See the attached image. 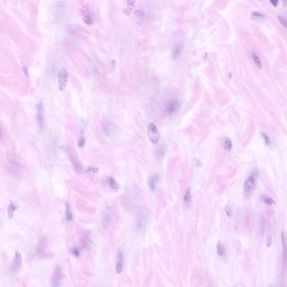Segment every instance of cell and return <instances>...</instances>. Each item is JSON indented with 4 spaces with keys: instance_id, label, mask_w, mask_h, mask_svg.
<instances>
[{
    "instance_id": "6da1fadb",
    "label": "cell",
    "mask_w": 287,
    "mask_h": 287,
    "mask_svg": "<svg viewBox=\"0 0 287 287\" xmlns=\"http://www.w3.org/2000/svg\"><path fill=\"white\" fill-rule=\"evenodd\" d=\"M147 131L151 142L154 145L157 144L160 138V134L156 124L154 123H149L147 125Z\"/></svg>"
},
{
    "instance_id": "7a4b0ae2",
    "label": "cell",
    "mask_w": 287,
    "mask_h": 287,
    "mask_svg": "<svg viewBox=\"0 0 287 287\" xmlns=\"http://www.w3.org/2000/svg\"><path fill=\"white\" fill-rule=\"evenodd\" d=\"M256 187L255 176L250 175L245 180L244 183V191L246 197L250 196Z\"/></svg>"
},
{
    "instance_id": "3957f363",
    "label": "cell",
    "mask_w": 287,
    "mask_h": 287,
    "mask_svg": "<svg viewBox=\"0 0 287 287\" xmlns=\"http://www.w3.org/2000/svg\"><path fill=\"white\" fill-rule=\"evenodd\" d=\"M69 76V72L66 69L62 68L59 70L58 74L59 87L61 92L64 91L66 87Z\"/></svg>"
},
{
    "instance_id": "277c9868",
    "label": "cell",
    "mask_w": 287,
    "mask_h": 287,
    "mask_svg": "<svg viewBox=\"0 0 287 287\" xmlns=\"http://www.w3.org/2000/svg\"><path fill=\"white\" fill-rule=\"evenodd\" d=\"M180 108V102L177 99H171L168 100L165 105L166 113L169 116H172L176 113Z\"/></svg>"
},
{
    "instance_id": "5b68a950",
    "label": "cell",
    "mask_w": 287,
    "mask_h": 287,
    "mask_svg": "<svg viewBox=\"0 0 287 287\" xmlns=\"http://www.w3.org/2000/svg\"><path fill=\"white\" fill-rule=\"evenodd\" d=\"M23 265V259L19 251H17L15 253V258L12 262L11 267V272L13 274H16L21 270Z\"/></svg>"
},
{
    "instance_id": "8992f818",
    "label": "cell",
    "mask_w": 287,
    "mask_h": 287,
    "mask_svg": "<svg viewBox=\"0 0 287 287\" xmlns=\"http://www.w3.org/2000/svg\"><path fill=\"white\" fill-rule=\"evenodd\" d=\"M37 113H36V120L38 124V126L41 131L43 130L44 123V118L43 105L42 103H39L37 105Z\"/></svg>"
},
{
    "instance_id": "52a82bcc",
    "label": "cell",
    "mask_w": 287,
    "mask_h": 287,
    "mask_svg": "<svg viewBox=\"0 0 287 287\" xmlns=\"http://www.w3.org/2000/svg\"><path fill=\"white\" fill-rule=\"evenodd\" d=\"M65 13H66V10L64 4H63L62 2L57 3L55 5L54 9V15H55V17L56 19L61 20L62 19H63L65 17Z\"/></svg>"
},
{
    "instance_id": "ba28073f",
    "label": "cell",
    "mask_w": 287,
    "mask_h": 287,
    "mask_svg": "<svg viewBox=\"0 0 287 287\" xmlns=\"http://www.w3.org/2000/svg\"><path fill=\"white\" fill-rule=\"evenodd\" d=\"M62 279V274L61 273V268L59 266H57L53 273L52 283L53 287H59L60 286Z\"/></svg>"
},
{
    "instance_id": "9c48e42d",
    "label": "cell",
    "mask_w": 287,
    "mask_h": 287,
    "mask_svg": "<svg viewBox=\"0 0 287 287\" xmlns=\"http://www.w3.org/2000/svg\"><path fill=\"white\" fill-rule=\"evenodd\" d=\"M166 145L163 144H160L156 148L154 151V155L157 160H161L164 158L166 153Z\"/></svg>"
},
{
    "instance_id": "30bf717a",
    "label": "cell",
    "mask_w": 287,
    "mask_h": 287,
    "mask_svg": "<svg viewBox=\"0 0 287 287\" xmlns=\"http://www.w3.org/2000/svg\"><path fill=\"white\" fill-rule=\"evenodd\" d=\"M123 269V256L122 252L120 250L117 255V263H116V272L117 274H121Z\"/></svg>"
},
{
    "instance_id": "8fae6325",
    "label": "cell",
    "mask_w": 287,
    "mask_h": 287,
    "mask_svg": "<svg viewBox=\"0 0 287 287\" xmlns=\"http://www.w3.org/2000/svg\"><path fill=\"white\" fill-rule=\"evenodd\" d=\"M81 11H82L83 14L84 15L83 21H84V23L88 25H92L93 23L94 20H93V18L91 13L89 11V10H87V8L85 6L83 7V8L81 9Z\"/></svg>"
},
{
    "instance_id": "7c38bea8",
    "label": "cell",
    "mask_w": 287,
    "mask_h": 287,
    "mask_svg": "<svg viewBox=\"0 0 287 287\" xmlns=\"http://www.w3.org/2000/svg\"><path fill=\"white\" fill-rule=\"evenodd\" d=\"M159 176L158 173H155L151 176L148 181V184L150 189L152 191H155L157 189V183L158 182Z\"/></svg>"
},
{
    "instance_id": "4fadbf2b",
    "label": "cell",
    "mask_w": 287,
    "mask_h": 287,
    "mask_svg": "<svg viewBox=\"0 0 287 287\" xmlns=\"http://www.w3.org/2000/svg\"><path fill=\"white\" fill-rule=\"evenodd\" d=\"M112 213L109 208H107L104 211L103 217V224L105 228H107L111 223Z\"/></svg>"
},
{
    "instance_id": "5bb4252c",
    "label": "cell",
    "mask_w": 287,
    "mask_h": 287,
    "mask_svg": "<svg viewBox=\"0 0 287 287\" xmlns=\"http://www.w3.org/2000/svg\"><path fill=\"white\" fill-rule=\"evenodd\" d=\"M18 209V206L12 201H10L9 205L8 206V214L10 219L13 217V215L16 210Z\"/></svg>"
},
{
    "instance_id": "9a60e30c",
    "label": "cell",
    "mask_w": 287,
    "mask_h": 287,
    "mask_svg": "<svg viewBox=\"0 0 287 287\" xmlns=\"http://www.w3.org/2000/svg\"><path fill=\"white\" fill-rule=\"evenodd\" d=\"M265 16L258 11H253L251 15V19L254 21H261L265 19Z\"/></svg>"
},
{
    "instance_id": "2e32d148",
    "label": "cell",
    "mask_w": 287,
    "mask_h": 287,
    "mask_svg": "<svg viewBox=\"0 0 287 287\" xmlns=\"http://www.w3.org/2000/svg\"><path fill=\"white\" fill-rule=\"evenodd\" d=\"M45 247H46V243L45 240L42 239L40 242V244L38 246L37 248V252L39 255H43L45 251Z\"/></svg>"
},
{
    "instance_id": "e0dca14e",
    "label": "cell",
    "mask_w": 287,
    "mask_h": 287,
    "mask_svg": "<svg viewBox=\"0 0 287 287\" xmlns=\"http://www.w3.org/2000/svg\"><path fill=\"white\" fill-rule=\"evenodd\" d=\"M217 252L218 254V255L220 256H223L225 255V247L223 244L220 242L219 241L217 242Z\"/></svg>"
},
{
    "instance_id": "ac0fdd59",
    "label": "cell",
    "mask_w": 287,
    "mask_h": 287,
    "mask_svg": "<svg viewBox=\"0 0 287 287\" xmlns=\"http://www.w3.org/2000/svg\"><path fill=\"white\" fill-rule=\"evenodd\" d=\"M261 198H262V199L263 200V201L265 204H266L268 205L271 206V205H273L275 204V201L273 200L272 198H271L269 196H268L266 194H264Z\"/></svg>"
},
{
    "instance_id": "d6986e66",
    "label": "cell",
    "mask_w": 287,
    "mask_h": 287,
    "mask_svg": "<svg viewBox=\"0 0 287 287\" xmlns=\"http://www.w3.org/2000/svg\"><path fill=\"white\" fill-rule=\"evenodd\" d=\"M182 47L181 45H176L174 47V50H173V52H172L173 58L174 59H176L177 58H178L180 56L181 53L182 52Z\"/></svg>"
},
{
    "instance_id": "ffe728a7",
    "label": "cell",
    "mask_w": 287,
    "mask_h": 287,
    "mask_svg": "<svg viewBox=\"0 0 287 287\" xmlns=\"http://www.w3.org/2000/svg\"><path fill=\"white\" fill-rule=\"evenodd\" d=\"M66 217L68 221H71L73 218L71 211V206L68 202L66 203Z\"/></svg>"
},
{
    "instance_id": "44dd1931",
    "label": "cell",
    "mask_w": 287,
    "mask_h": 287,
    "mask_svg": "<svg viewBox=\"0 0 287 287\" xmlns=\"http://www.w3.org/2000/svg\"><path fill=\"white\" fill-rule=\"evenodd\" d=\"M183 200L186 204H190L191 200V190L190 189H187L186 192H185V195L183 197Z\"/></svg>"
},
{
    "instance_id": "7402d4cb",
    "label": "cell",
    "mask_w": 287,
    "mask_h": 287,
    "mask_svg": "<svg viewBox=\"0 0 287 287\" xmlns=\"http://www.w3.org/2000/svg\"><path fill=\"white\" fill-rule=\"evenodd\" d=\"M224 145L225 149L226 150V151L228 152H230L231 149H232V141L230 139H229L228 138H226L224 139Z\"/></svg>"
},
{
    "instance_id": "603a6c76",
    "label": "cell",
    "mask_w": 287,
    "mask_h": 287,
    "mask_svg": "<svg viewBox=\"0 0 287 287\" xmlns=\"http://www.w3.org/2000/svg\"><path fill=\"white\" fill-rule=\"evenodd\" d=\"M281 240H282V244H283V251H284V259L285 261V265L286 264V258H287V255H286V240H285V235L283 231L281 232Z\"/></svg>"
},
{
    "instance_id": "cb8c5ba5",
    "label": "cell",
    "mask_w": 287,
    "mask_h": 287,
    "mask_svg": "<svg viewBox=\"0 0 287 287\" xmlns=\"http://www.w3.org/2000/svg\"><path fill=\"white\" fill-rule=\"evenodd\" d=\"M224 211L226 213V215L228 217H231V216L232 215V208H231V203L229 201L226 203V204L224 207Z\"/></svg>"
},
{
    "instance_id": "d4e9b609",
    "label": "cell",
    "mask_w": 287,
    "mask_h": 287,
    "mask_svg": "<svg viewBox=\"0 0 287 287\" xmlns=\"http://www.w3.org/2000/svg\"><path fill=\"white\" fill-rule=\"evenodd\" d=\"M109 183L110 187L113 190H116L118 188V184L117 183L116 181L114 180V179L112 177H110L109 178Z\"/></svg>"
},
{
    "instance_id": "484cf974",
    "label": "cell",
    "mask_w": 287,
    "mask_h": 287,
    "mask_svg": "<svg viewBox=\"0 0 287 287\" xmlns=\"http://www.w3.org/2000/svg\"><path fill=\"white\" fill-rule=\"evenodd\" d=\"M252 57H253V61L255 62V64L256 65V66L260 69H262V65H261V61L260 60V59H259V57L257 56L256 54L253 53L252 54Z\"/></svg>"
},
{
    "instance_id": "4316f807",
    "label": "cell",
    "mask_w": 287,
    "mask_h": 287,
    "mask_svg": "<svg viewBox=\"0 0 287 287\" xmlns=\"http://www.w3.org/2000/svg\"><path fill=\"white\" fill-rule=\"evenodd\" d=\"M85 140L84 138V137H82L78 140V145L79 148L83 147L85 145Z\"/></svg>"
},
{
    "instance_id": "83f0119b",
    "label": "cell",
    "mask_w": 287,
    "mask_h": 287,
    "mask_svg": "<svg viewBox=\"0 0 287 287\" xmlns=\"http://www.w3.org/2000/svg\"><path fill=\"white\" fill-rule=\"evenodd\" d=\"M261 134H262V137H263L264 139L265 140V144H266V145H269L270 144V143H271V141H270V140L269 138V137H268V136H267L265 134H264V133H262Z\"/></svg>"
},
{
    "instance_id": "f1b7e54d",
    "label": "cell",
    "mask_w": 287,
    "mask_h": 287,
    "mask_svg": "<svg viewBox=\"0 0 287 287\" xmlns=\"http://www.w3.org/2000/svg\"><path fill=\"white\" fill-rule=\"evenodd\" d=\"M266 246L268 247H270L271 245V244H272V237L271 235H268L267 237H266Z\"/></svg>"
},
{
    "instance_id": "f546056e",
    "label": "cell",
    "mask_w": 287,
    "mask_h": 287,
    "mask_svg": "<svg viewBox=\"0 0 287 287\" xmlns=\"http://www.w3.org/2000/svg\"><path fill=\"white\" fill-rule=\"evenodd\" d=\"M278 18L280 22V23L283 25V26H284V28H286L287 27V25H286V20L283 18L281 17H280V16H278Z\"/></svg>"
},
{
    "instance_id": "4dcf8cb0",
    "label": "cell",
    "mask_w": 287,
    "mask_h": 287,
    "mask_svg": "<svg viewBox=\"0 0 287 287\" xmlns=\"http://www.w3.org/2000/svg\"><path fill=\"white\" fill-rule=\"evenodd\" d=\"M270 2L274 7H277L278 5V0H270Z\"/></svg>"
},
{
    "instance_id": "1f68e13d",
    "label": "cell",
    "mask_w": 287,
    "mask_h": 287,
    "mask_svg": "<svg viewBox=\"0 0 287 287\" xmlns=\"http://www.w3.org/2000/svg\"><path fill=\"white\" fill-rule=\"evenodd\" d=\"M72 252L73 255H75V256H76V257H78V256H79V255H80L79 251H78V248H73V249H72Z\"/></svg>"
},
{
    "instance_id": "d6a6232c",
    "label": "cell",
    "mask_w": 287,
    "mask_h": 287,
    "mask_svg": "<svg viewBox=\"0 0 287 287\" xmlns=\"http://www.w3.org/2000/svg\"><path fill=\"white\" fill-rule=\"evenodd\" d=\"M135 13L138 15V16H139V17H141L143 15V12L142 11L140 10H136L135 11Z\"/></svg>"
},
{
    "instance_id": "836d02e7",
    "label": "cell",
    "mask_w": 287,
    "mask_h": 287,
    "mask_svg": "<svg viewBox=\"0 0 287 287\" xmlns=\"http://www.w3.org/2000/svg\"><path fill=\"white\" fill-rule=\"evenodd\" d=\"M195 161H196V162H195V163H196V166H198V167H202V165H203V164H202V163H201V162H200V160H195Z\"/></svg>"
},
{
    "instance_id": "e575fe53",
    "label": "cell",
    "mask_w": 287,
    "mask_h": 287,
    "mask_svg": "<svg viewBox=\"0 0 287 287\" xmlns=\"http://www.w3.org/2000/svg\"><path fill=\"white\" fill-rule=\"evenodd\" d=\"M2 137V131H1V126H0V138H1Z\"/></svg>"
},
{
    "instance_id": "d590c367",
    "label": "cell",
    "mask_w": 287,
    "mask_h": 287,
    "mask_svg": "<svg viewBox=\"0 0 287 287\" xmlns=\"http://www.w3.org/2000/svg\"><path fill=\"white\" fill-rule=\"evenodd\" d=\"M23 69H24V71H27V68L25 67H24L23 68ZM25 74H26V75H28V72H25Z\"/></svg>"
},
{
    "instance_id": "8d00e7d4",
    "label": "cell",
    "mask_w": 287,
    "mask_h": 287,
    "mask_svg": "<svg viewBox=\"0 0 287 287\" xmlns=\"http://www.w3.org/2000/svg\"><path fill=\"white\" fill-rule=\"evenodd\" d=\"M283 1H284V4H286V1H287V0H283Z\"/></svg>"
}]
</instances>
